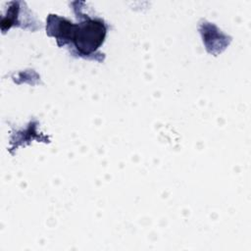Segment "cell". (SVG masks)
Here are the masks:
<instances>
[{
	"label": "cell",
	"mask_w": 251,
	"mask_h": 251,
	"mask_svg": "<svg viewBox=\"0 0 251 251\" xmlns=\"http://www.w3.org/2000/svg\"><path fill=\"white\" fill-rule=\"evenodd\" d=\"M18 10H19L18 7H12V8H11V12H12L13 16H16V17H17V12H18ZM14 22H15V18H14V17L8 19V28L13 25Z\"/></svg>",
	"instance_id": "3"
},
{
	"label": "cell",
	"mask_w": 251,
	"mask_h": 251,
	"mask_svg": "<svg viewBox=\"0 0 251 251\" xmlns=\"http://www.w3.org/2000/svg\"><path fill=\"white\" fill-rule=\"evenodd\" d=\"M107 33V25L101 19L85 17L79 24L75 25L72 43L82 57L93 55L103 44Z\"/></svg>",
	"instance_id": "1"
},
{
	"label": "cell",
	"mask_w": 251,
	"mask_h": 251,
	"mask_svg": "<svg viewBox=\"0 0 251 251\" xmlns=\"http://www.w3.org/2000/svg\"><path fill=\"white\" fill-rule=\"evenodd\" d=\"M47 33L50 36H54L59 46H63L72 42L75 24L68 21L65 18L58 17L56 15H50L47 22Z\"/></svg>",
	"instance_id": "2"
}]
</instances>
